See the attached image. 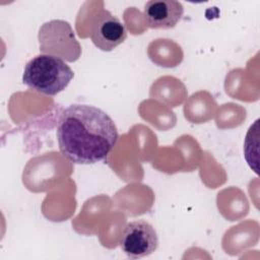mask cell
Here are the masks:
<instances>
[{"label": "cell", "mask_w": 260, "mask_h": 260, "mask_svg": "<svg viewBox=\"0 0 260 260\" xmlns=\"http://www.w3.org/2000/svg\"><path fill=\"white\" fill-rule=\"evenodd\" d=\"M57 139L66 158L89 165L107 157L117 143L118 131L103 110L89 105H71L60 114Z\"/></svg>", "instance_id": "obj_1"}, {"label": "cell", "mask_w": 260, "mask_h": 260, "mask_svg": "<svg viewBox=\"0 0 260 260\" xmlns=\"http://www.w3.org/2000/svg\"><path fill=\"white\" fill-rule=\"evenodd\" d=\"M126 38L127 30L119 18L105 9L98 12L90 27V39L98 49L110 52L121 45Z\"/></svg>", "instance_id": "obj_4"}, {"label": "cell", "mask_w": 260, "mask_h": 260, "mask_svg": "<svg viewBox=\"0 0 260 260\" xmlns=\"http://www.w3.org/2000/svg\"><path fill=\"white\" fill-rule=\"evenodd\" d=\"M120 248L130 258H143L158 247V237L154 228L143 219L127 223L120 237Z\"/></svg>", "instance_id": "obj_3"}, {"label": "cell", "mask_w": 260, "mask_h": 260, "mask_svg": "<svg viewBox=\"0 0 260 260\" xmlns=\"http://www.w3.org/2000/svg\"><path fill=\"white\" fill-rule=\"evenodd\" d=\"M184 13L183 5L176 0H150L144 5V18L150 28H173Z\"/></svg>", "instance_id": "obj_5"}, {"label": "cell", "mask_w": 260, "mask_h": 260, "mask_svg": "<svg viewBox=\"0 0 260 260\" xmlns=\"http://www.w3.org/2000/svg\"><path fill=\"white\" fill-rule=\"evenodd\" d=\"M73 76L72 69L61 58L41 54L26 63L22 81L39 93L55 95L67 87Z\"/></svg>", "instance_id": "obj_2"}]
</instances>
